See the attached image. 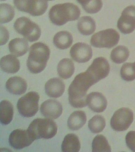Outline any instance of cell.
<instances>
[{"label":"cell","instance_id":"34","mask_svg":"<svg viewBox=\"0 0 135 152\" xmlns=\"http://www.w3.org/2000/svg\"><path fill=\"white\" fill-rule=\"evenodd\" d=\"M9 32L6 28L1 26V45H5L9 40Z\"/></svg>","mask_w":135,"mask_h":152},{"label":"cell","instance_id":"20","mask_svg":"<svg viewBox=\"0 0 135 152\" xmlns=\"http://www.w3.org/2000/svg\"><path fill=\"white\" fill-rule=\"evenodd\" d=\"M86 116L85 112L78 110L72 113L67 121V125L69 129L77 130L82 128L86 124Z\"/></svg>","mask_w":135,"mask_h":152},{"label":"cell","instance_id":"13","mask_svg":"<svg viewBox=\"0 0 135 152\" xmlns=\"http://www.w3.org/2000/svg\"><path fill=\"white\" fill-rule=\"evenodd\" d=\"M41 113L48 118H58L62 113V106L55 99H50L45 101L40 107Z\"/></svg>","mask_w":135,"mask_h":152},{"label":"cell","instance_id":"6","mask_svg":"<svg viewBox=\"0 0 135 152\" xmlns=\"http://www.w3.org/2000/svg\"><path fill=\"white\" fill-rule=\"evenodd\" d=\"M40 96L35 91H30L21 97L17 103V108L20 114L24 117L35 116L39 110Z\"/></svg>","mask_w":135,"mask_h":152},{"label":"cell","instance_id":"27","mask_svg":"<svg viewBox=\"0 0 135 152\" xmlns=\"http://www.w3.org/2000/svg\"><path fill=\"white\" fill-rule=\"evenodd\" d=\"M92 152H110L111 148L108 141L102 135H97L92 143Z\"/></svg>","mask_w":135,"mask_h":152},{"label":"cell","instance_id":"10","mask_svg":"<svg viewBox=\"0 0 135 152\" xmlns=\"http://www.w3.org/2000/svg\"><path fill=\"white\" fill-rule=\"evenodd\" d=\"M117 27L123 34H130L134 31L135 29V6H129L124 10L117 22Z\"/></svg>","mask_w":135,"mask_h":152},{"label":"cell","instance_id":"17","mask_svg":"<svg viewBox=\"0 0 135 152\" xmlns=\"http://www.w3.org/2000/svg\"><path fill=\"white\" fill-rule=\"evenodd\" d=\"M16 56L8 55L1 59V69L7 73L14 74L18 72L20 69V62Z\"/></svg>","mask_w":135,"mask_h":152},{"label":"cell","instance_id":"15","mask_svg":"<svg viewBox=\"0 0 135 152\" xmlns=\"http://www.w3.org/2000/svg\"><path fill=\"white\" fill-rule=\"evenodd\" d=\"M65 85L62 80L58 78H51L46 83L45 89L47 94L49 97L58 98L63 94Z\"/></svg>","mask_w":135,"mask_h":152},{"label":"cell","instance_id":"30","mask_svg":"<svg viewBox=\"0 0 135 152\" xmlns=\"http://www.w3.org/2000/svg\"><path fill=\"white\" fill-rule=\"evenodd\" d=\"M15 15V9L12 6L8 4H1L0 12L1 23L10 22L14 18Z\"/></svg>","mask_w":135,"mask_h":152},{"label":"cell","instance_id":"12","mask_svg":"<svg viewBox=\"0 0 135 152\" xmlns=\"http://www.w3.org/2000/svg\"><path fill=\"white\" fill-rule=\"evenodd\" d=\"M70 54L73 60L79 63L87 62L93 55L91 46L83 42L74 44L71 49Z\"/></svg>","mask_w":135,"mask_h":152},{"label":"cell","instance_id":"11","mask_svg":"<svg viewBox=\"0 0 135 152\" xmlns=\"http://www.w3.org/2000/svg\"><path fill=\"white\" fill-rule=\"evenodd\" d=\"M35 140L28 130L22 129L14 130L9 137V144L12 148L17 150L30 146Z\"/></svg>","mask_w":135,"mask_h":152},{"label":"cell","instance_id":"14","mask_svg":"<svg viewBox=\"0 0 135 152\" xmlns=\"http://www.w3.org/2000/svg\"><path fill=\"white\" fill-rule=\"evenodd\" d=\"M86 102L89 107L94 112H102L107 107L106 98L102 94L98 92L91 93L88 95Z\"/></svg>","mask_w":135,"mask_h":152},{"label":"cell","instance_id":"9","mask_svg":"<svg viewBox=\"0 0 135 152\" xmlns=\"http://www.w3.org/2000/svg\"><path fill=\"white\" fill-rule=\"evenodd\" d=\"M110 69L108 62L103 57H98L93 61L86 72L93 83H98L108 75Z\"/></svg>","mask_w":135,"mask_h":152},{"label":"cell","instance_id":"2","mask_svg":"<svg viewBox=\"0 0 135 152\" xmlns=\"http://www.w3.org/2000/svg\"><path fill=\"white\" fill-rule=\"evenodd\" d=\"M50 53L49 48L43 43L36 42L32 45L27 62L29 71L34 74L42 72L47 66Z\"/></svg>","mask_w":135,"mask_h":152},{"label":"cell","instance_id":"5","mask_svg":"<svg viewBox=\"0 0 135 152\" xmlns=\"http://www.w3.org/2000/svg\"><path fill=\"white\" fill-rule=\"evenodd\" d=\"M14 27L18 33L30 42L37 41L41 37V30L38 25L26 17L18 19Z\"/></svg>","mask_w":135,"mask_h":152},{"label":"cell","instance_id":"3","mask_svg":"<svg viewBox=\"0 0 135 152\" xmlns=\"http://www.w3.org/2000/svg\"><path fill=\"white\" fill-rule=\"evenodd\" d=\"M80 11L79 7L72 3L59 4L51 8L49 12L50 21L54 25L61 26L69 21L79 18Z\"/></svg>","mask_w":135,"mask_h":152},{"label":"cell","instance_id":"26","mask_svg":"<svg viewBox=\"0 0 135 152\" xmlns=\"http://www.w3.org/2000/svg\"><path fill=\"white\" fill-rule=\"evenodd\" d=\"M129 55L130 52L127 48L124 46H119L112 50L110 57L114 62L120 64L127 60Z\"/></svg>","mask_w":135,"mask_h":152},{"label":"cell","instance_id":"25","mask_svg":"<svg viewBox=\"0 0 135 152\" xmlns=\"http://www.w3.org/2000/svg\"><path fill=\"white\" fill-rule=\"evenodd\" d=\"M48 7L47 0H29L28 13L34 16L43 15Z\"/></svg>","mask_w":135,"mask_h":152},{"label":"cell","instance_id":"32","mask_svg":"<svg viewBox=\"0 0 135 152\" xmlns=\"http://www.w3.org/2000/svg\"><path fill=\"white\" fill-rule=\"evenodd\" d=\"M127 146L132 151L135 152V131H131L126 137Z\"/></svg>","mask_w":135,"mask_h":152},{"label":"cell","instance_id":"35","mask_svg":"<svg viewBox=\"0 0 135 152\" xmlns=\"http://www.w3.org/2000/svg\"><path fill=\"white\" fill-rule=\"evenodd\" d=\"M134 67L135 70V62L133 63Z\"/></svg>","mask_w":135,"mask_h":152},{"label":"cell","instance_id":"24","mask_svg":"<svg viewBox=\"0 0 135 152\" xmlns=\"http://www.w3.org/2000/svg\"><path fill=\"white\" fill-rule=\"evenodd\" d=\"M74 63L69 58H64L58 64V74L63 79H67L70 78L74 73Z\"/></svg>","mask_w":135,"mask_h":152},{"label":"cell","instance_id":"18","mask_svg":"<svg viewBox=\"0 0 135 152\" xmlns=\"http://www.w3.org/2000/svg\"><path fill=\"white\" fill-rule=\"evenodd\" d=\"M9 51L16 57L22 56L27 53L29 49L28 41L22 38L12 40L9 45Z\"/></svg>","mask_w":135,"mask_h":152},{"label":"cell","instance_id":"31","mask_svg":"<svg viewBox=\"0 0 135 152\" xmlns=\"http://www.w3.org/2000/svg\"><path fill=\"white\" fill-rule=\"evenodd\" d=\"M121 77L126 81H132L135 79V70L133 63H126L123 64L120 70Z\"/></svg>","mask_w":135,"mask_h":152},{"label":"cell","instance_id":"1","mask_svg":"<svg viewBox=\"0 0 135 152\" xmlns=\"http://www.w3.org/2000/svg\"><path fill=\"white\" fill-rule=\"evenodd\" d=\"M94 84L86 71L78 75L68 89L69 101L74 108H81L87 105L86 93Z\"/></svg>","mask_w":135,"mask_h":152},{"label":"cell","instance_id":"7","mask_svg":"<svg viewBox=\"0 0 135 152\" xmlns=\"http://www.w3.org/2000/svg\"><path fill=\"white\" fill-rule=\"evenodd\" d=\"M119 39L118 32L112 28H108L93 34L91 37L90 43L93 47L109 48L117 45Z\"/></svg>","mask_w":135,"mask_h":152},{"label":"cell","instance_id":"28","mask_svg":"<svg viewBox=\"0 0 135 152\" xmlns=\"http://www.w3.org/2000/svg\"><path fill=\"white\" fill-rule=\"evenodd\" d=\"M86 12L95 14L98 12L103 7L101 0H77Z\"/></svg>","mask_w":135,"mask_h":152},{"label":"cell","instance_id":"8","mask_svg":"<svg viewBox=\"0 0 135 152\" xmlns=\"http://www.w3.org/2000/svg\"><path fill=\"white\" fill-rule=\"evenodd\" d=\"M134 121L133 113L128 108H121L113 114L111 120V128L117 132L126 130Z\"/></svg>","mask_w":135,"mask_h":152},{"label":"cell","instance_id":"22","mask_svg":"<svg viewBox=\"0 0 135 152\" xmlns=\"http://www.w3.org/2000/svg\"><path fill=\"white\" fill-rule=\"evenodd\" d=\"M14 115V107L9 101L3 100L0 103V121L1 123L7 125L12 120Z\"/></svg>","mask_w":135,"mask_h":152},{"label":"cell","instance_id":"4","mask_svg":"<svg viewBox=\"0 0 135 152\" xmlns=\"http://www.w3.org/2000/svg\"><path fill=\"white\" fill-rule=\"evenodd\" d=\"M27 130L35 140L42 138L49 139L56 135L58 127L53 120L37 118L31 122Z\"/></svg>","mask_w":135,"mask_h":152},{"label":"cell","instance_id":"33","mask_svg":"<svg viewBox=\"0 0 135 152\" xmlns=\"http://www.w3.org/2000/svg\"><path fill=\"white\" fill-rule=\"evenodd\" d=\"M28 1L29 0H14V4L18 10L28 13Z\"/></svg>","mask_w":135,"mask_h":152},{"label":"cell","instance_id":"29","mask_svg":"<svg viewBox=\"0 0 135 152\" xmlns=\"http://www.w3.org/2000/svg\"><path fill=\"white\" fill-rule=\"evenodd\" d=\"M106 125L105 119L101 115L93 116L89 121L88 128L92 133L97 134L104 130Z\"/></svg>","mask_w":135,"mask_h":152},{"label":"cell","instance_id":"21","mask_svg":"<svg viewBox=\"0 0 135 152\" xmlns=\"http://www.w3.org/2000/svg\"><path fill=\"white\" fill-rule=\"evenodd\" d=\"M80 147L78 137L75 134H70L65 136L61 145V150L64 152H78L80 151Z\"/></svg>","mask_w":135,"mask_h":152},{"label":"cell","instance_id":"36","mask_svg":"<svg viewBox=\"0 0 135 152\" xmlns=\"http://www.w3.org/2000/svg\"><path fill=\"white\" fill-rule=\"evenodd\" d=\"M47 1H54V0H47Z\"/></svg>","mask_w":135,"mask_h":152},{"label":"cell","instance_id":"37","mask_svg":"<svg viewBox=\"0 0 135 152\" xmlns=\"http://www.w3.org/2000/svg\"><path fill=\"white\" fill-rule=\"evenodd\" d=\"M1 1H7V0H1Z\"/></svg>","mask_w":135,"mask_h":152},{"label":"cell","instance_id":"23","mask_svg":"<svg viewBox=\"0 0 135 152\" xmlns=\"http://www.w3.org/2000/svg\"><path fill=\"white\" fill-rule=\"evenodd\" d=\"M77 27L79 31L83 35H91L96 30V22L90 16H83L78 21Z\"/></svg>","mask_w":135,"mask_h":152},{"label":"cell","instance_id":"16","mask_svg":"<svg viewBox=\"0 0 135 152\" xmlns=\"http://www.w3.org/2000/svg\"><path fill=\"white\" fill-rule=\"evenodd\" d=\"M6 86L8 91L13 94L21 95L26 91L28 84L23 78L14 77L9 78L7 82Z\"/></svg>","mask_w":135,"mask_h":152},{"label":"cell","instance_id":"19","mask_svg":"<svg viewBox=\"0 0 135 152\" xmlns=\"http://www.w3.org/2000/svg\"><path fill=\"white\" fill-rule=\"evenodd\" d=\"M73 42V37L72 34L66 31L58 32L53 39L54 45L60 50H66L69 48Z\"/></svg>","mask_w":135,"mask_h":152}]
</instances>
